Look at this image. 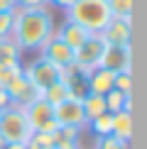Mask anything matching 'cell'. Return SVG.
<instances>
[{"label": "cell", "mask_w": 147, "mask_h": 149, "mask_svg": "<svg viewBox=\"0 0 147 149\" xmlns=\"http://www.w3.org/2000/svg\"><path fill=\"white\" fill-rule=\"evenodd\" d=\"M54 29H57V22H54V12L49 5H44V8H17L10 39L17 44L22 54L39 52L49 37H54Z\"/></svg>", "instance_id": "1"}, {"label": "cell", "mask_w": 147, "mask_h": 149, "mask_svg": "<svg viewBox=\"0 0 147 149\" xmlns=\"http://www.w3.org/2000/svg\"><path fill=\"white\" fill-rule=\"evenodd\" d=\"M66 20L81 24L86 32H91V34H101L113 17H110L106 0H76L66 10Z\"/></svg>", "instance_id": "2"}, {"label": "cell", "mask_w": 147, "mask_h": 149, "mask_svg": "<svg viewBox=\"0 0 147 149\" xmlns=\"http://www.w3.org/2000/svg\"><path fill=\"white\" fill-rule=\"evenodd\" d=\"M0 137L5 139V144H24L32 137V127H29L22 108L17 105L0 108Z\"/></svg>", "instance_id": "3"}, {"label": "cell", "mask_w": 147, "mask_h": 149, "mask_svg": "<svg viewBox=\"0 0 147 149\" xmlns=\"http://www.w3.org/2000/svg\"><path fill=\"white\" fill-rule=\"evenodd\" d=\"M22 73L27 76V81L34 86V91L39 93V95L52 83H57V81L61 78V69H57L54 64H49V61L42 59V56H37L34 61H29L27 66H22Z\"/></svg>", "instance_id": "4"}, {"label": "cell", "mask_w": 147, "mask_h": 149, "mask_svg": "<svg viewBox=\"0 0 147 149\" xmlns=\"http://www.w3.org/2000/svg\"><path fill=\"white\" fill-rule=\"evenodd\" d=\"M103 52H106V42L101 34H91L78 49H74V66L81 69L83 73H91L93 69L101 66Z\"/></svg>", "instance_id": "5"}, {"label": "cell", "mask_w": 147, "mask_h": 149, "mask_svg": "<svg viewBox=\"0 0 147 149\" xmlns=\"http://www.w3.org/2000/svg\"><path fill=\"white\" fill-rule=\"evenodd\" d=\"M22 110H24V117H27L32 132H54V130L59 127L57 120H54V108L42 95H37L34 100L27 103Z\"/></svg>", "instance_id": "6"}, {"label": "cell", "mask_w": 147, "mask_h": 149, "mask_svg": "<svg viewBox=\"0 0 147 149\" xmlns=\"http://www.w3.org/2000/svg\"><path fill=\"white\" fill-rule=\"evenodd\" d=\"M54 120L59 127H74V130H86V115L81 98H69V100L54 105Z\"/></svg>", "instance_id": "7"}, {"label": "cell", "mask_w": 147, "mask_h": 149, "mask_svg": "<svg viewBox=\"0 0 147 149\" xmlns=\"http://www.w3.org/2000/svg\"><path fill=\"white\" fill-rule=\"evenodd\" d=\"M39 56L47 59L49 64H54V66L61 69V71L69 69V66H74V49H71L69 44H64L57 34L47 39V44L39 49Z\"/></svg>", "instance_id": "8"}, {"label": "cell", "mask_w": 147, "mask_h": 149, "mask_svg": "<svg viewBox=\"0 0 147 149\" xmlns=\"http://www.w3.org/2000/svg\"><path fill=\"white\" fill-rule=\"evenodd\" d=\"M3 91H5V95H8V103H10V105H17V108H24L27 103H32L34 98L39 95V93L34 91V86L27 81V76H24L22 71L17 73V76L12 78Z\"/></svg>", "instance_id": "9"}, {"label": "cell", "mask_w": 147, "mask_h": 149, "mask_svg": "<svg viewBox=\"0 0 147 149\" xmlns=\"http://www.w3.org/2000/svg\"><path fill=\"white\" fill-rule=\"evenodd\" d=\"M130 61H132V47L106 44V52H103V59H101V69H108L113 73L130 71Z\"/></svg>", "instance_id": "10"}, {"label": "cell", "mask_w": 147, "mask_h": 149, "mask_svg": "<svg viewBox=\"0 0 147 149\" xmlns=\"http://www.w3.org/2000/svg\"><path fill=\"white\" fill-rule=\"evenodd\" d=\"M103 42L106 44H113V47H130L132 42V22H125V20H110L106 24V29L101 32Z\"/></svg>", "instance_id": "11"}, {"label": "cell", "mask_w": 147, "mask_h": 149, "mask_svg": "<svg viewBox=\"0 0 147 149\" xmlns=\"http://www.w3.org/2000/svg\"><path fill=\"white\" fill-rule=\"evenodd\" d=\"M54 34H57L59 39L64 42V44H69L71 49H78V47H81L83 42L91 37V32H86V29L81 27V24H76V22L66 20V17H64V22H61L59 27L54 29Z\"/></svg>", "instance_id": "12"}, {"label": "cell", "mask_w": 147, "mask_h": 149, "mask_svg": "<svg viewBox=\"0 0 147 149\" xmlns=\"http://www.w3.org/2000/svg\"><path fill=\"white\" fill-rule=\"evenodd\" d=\"M113 78L115 73L108 69H93L86 76V83H88V93H98V95H106L108 91H113Z\"/></svg>", "instance_id": "13"}, {"label": "cell", "mask_w": 147, "mask_h": 149, "mask_svg": "<svg viewBox=\"0 0 147 149\" xmlns=\"http://www.w3.org/2000/svg\"><path fill=\"white\" fill-rule=\"evenodd\" d=\"M86 76H88V73H83L81 69H76V66H69V69L61 71V81L69 86V91H71V95H74V98H83L86 93H88Z\"/></svg>", "instance_id": "14"}, {"label": "cell", "mask_w": 147, "mask_h": 149, "mask_svg": "<svg viewBox=\"0 0 147 149\" xmlns=\"http://www.w3.org/2000/svg\"><path fill=\"white\" fill-rule=\"evenodd\" d=\"M110 134H115L118 139H125V142L132 139V110L113 113V130H110Z\"/></svg>", "instance_id": "15"}, {"label": "cell", "mask_w": 147, "mask_h": 149, "mask_svg": "<svg viewBox=\"0 0 147 149\" xmlns=\"http://www.w3.org/2000/svg\"><path fill=\"white\" fill-rule=\"evenodd\" d=\"M81 105H83V115H86V122H91L93 117L108 113L106 110V98L98 95V93H86L81 98Z\"/></svg>", "instance_id": "16"}, {"label": "cell", "mask_w": 147, "mask_h": 149, "mask_svg": "<svg viewBox=\"0 0 147 149\" xmlns=\"http://www.w3.org/2000/svg\"><path fill=\"white\" fill-rule=\"evenodd\" d=\"M0 64H5V66H22V52L17 49V44L10 39V37L0 39Z\"/></svg>", "instance_id": "17"}, {"label": "cell", "mask_w": 147, "mask_h": 149, "mask_svg": "<svg viewBox=\"0 0 147 149\" xmlns=\"http://www.w3.org/2000/svg\"><path fill=\"white\" fill-rule=\"evenodd\" d=\"M42 98H44V100H47V103H49V105H52V108H54V105H59V103L69 100V98H74V95H71L69 86H66L64 81L59 78L57 83H52V86H49V88H47L44 93H42Z\"/></svg>", "instance_id": "18"}, {"label": "cell", "mask_w": 147, "mask_h": 149, "mask_svg": "<svg viewBox=\"0 0 147 149\" xmlns=\"http://www.w3.org/2000/svg\"><path fill=\"white\" fill-rule=\"evenodd\" d=\"M103 98H106V110H108L110 115L120 113V110H132L130 108V95H125V93H120V91H115V88L108 91Z\"/></svg>", "instance_id": "19"}, {"label": "cell", "mask_w": 147, "mask_h": 149, "mask_svg": "<svg viewBox=\"0 0 147 149\" xmlns=\"http://www.w3.org/2000/svg\"><path fill=\"white\" fill-rule=\"evenodd\" d=\"M106 3H108V10H110V17L132 22V3L135 0H106Z\"/></svg>", "instance_id": "20"}, {"label": "cell", "mask_w": 147, "mask_h": 149, "mask_svg": "<svg viewBox=\"0 0 147 149\" xmlns=\"http://www.w3.org/2000/svg\"><path fill=\"white\" fill-rule=\"evenodd\" d=\"M86 127L91 130L93 137H106V134H110V130H113V115H110V113H103V115L93 117Z\"/></svg>", "instance_id": "21"}, {"label": "cell", "mask_w": 147, "mask_h": 149, "mask_svg": "<svg viewBox=\"0 0 147 149\" xmlns=\"http://www.w3.org/2000/svg\"><path fill=\"white\" fill-rule=\"evenodd\" d=\"M24 149H54L52 132H32V137L24 142Z\"/></svg>", "instance_id": "22"}, {"label": "cell", "mask_w": 147, "mask_h": 149, "mask_svg": "<svg viewBox=\"0 0 147 149\" xmlns=\"http://www.w3.org/2000/svg\"><path fill=\"white\" fill-rule=\"evenodd\" d=\"M93 149H130V142L118 139L115 134H106V137H96Z\"/></svg>", "instance_id": "23"}, {"label": "cell", "mask_w": 147, "mask_h": 149, "mask_svg": "<svg viewBox=\"0 0 147 149\" xmlns=\"http://www.w3.org/2000/svg\"><path fill=\"white\" fill-rule=\"evenodd\" d=\"M113 88L120 91V93H125V95H132V71H120V73H115Z\"/></svg>", "instance_id": "24"}, {"label": "cell", "mask_w": 147, "mask_h": 149, "mask_svg": "<svg viewBox=\"0 0 147 149\" xmlns=\"http://www.w3.org/2000/svg\"><path fill=\"white\" fill-rule=\"evenodd\" d=\"M20 71H22V66H5V64H0V88H5Z\"/></svg>", "instance_id": "25"}, {"label": "cell", "mask_w": 147, "mask_h": 149, "mask_svg": "<svg viewBox=\"0 0 147 149\" xmlns=\"http://www.w3.org/2000/svg\"><path fill=\"white\" fill-rule=\"evenodd\" d=\"M12 20H15V12H0V39L10 37V32H12Z\"/></svg>", "instance_id": "26"}, {"label": "cell", "mask_w": 147, "mask_h": 149, "mask_svg": "<svg viewBox=\"0 0 147 149\" xmlns=\"http://www.w3.org/2000/svg\"><path fill=\"white\" fill-rule=\"evenodd\" d=\"M17 8H44L47 0H15Z\"/></svg>", "instance_id": "27"}, {"label": "cell", "mask_w": 147, "mask_h": 149, "mask_svg": "<svg viewBox=\"0 0 147 149\" xmlns=\"http://www.w3.org/2000/svg\"><path fill=\"white\" fill-rule=\"evenodd\" d=\"M74 3H76V0H47V5H54V8H59V10H64V12L69 10Z\"/></svg>", "instance_id": "28"}, {"label": "cell", "mask_w": 147, "mask_h": 149, "mask_svg": "<svg viewBox=\"0 0 147 149\" xmlns=\"http://www.w3.org/2000/svg\"><path fill=\"white\" fill-rule=\"evenodd\" d=\"M15 10H17L15 0H0V12H15Z\"/></svg>", "instance_id": "29"}, {"label": "cell", "mask_w": 147, "mask_h": 149, "mask_svg": "<svg viewBox=\"0 0 147 149\" xmlns=\"http://www.w3.org/2000/svg\"><path fill=\"white\" fill-rule=\"evenodd\" d=\"M3 149H24V144H5Z\"/></svg>", "instance_id": "30"}]
</instances>
